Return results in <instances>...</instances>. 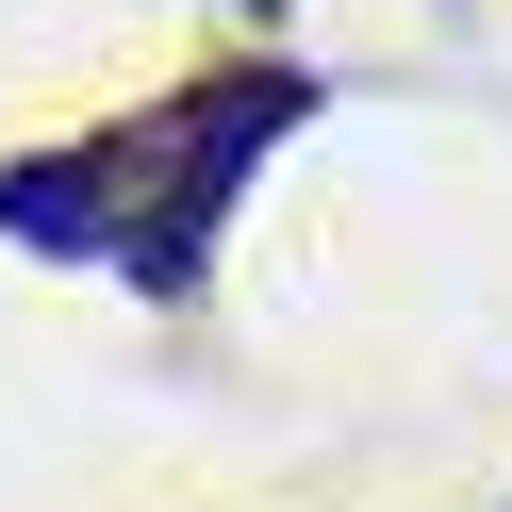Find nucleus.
I'll return each instance as SVG.
<instances>
[{
  "instance_id": "nucleus-1",
  "label": "nucleus",
  "mask_w": 512,
  "mask_h": 512,
  "mask_svg": "<svg viewBox=\"0 0 512 512\" xmlns=\"http://www.w3.org/2000/svg\"><path fill=\"white\" fill-rule=\"evenodd\" d=\"M298 116H314V83H298V67H265V83H199V116L166 133V199H149L133 232H116L149 298H182V281H199V248H215V215H232L248 149H281Z\"/></svg>"
},
{
  "instance_id": "nucleus-2",
  "label": "nucleus",
  "mask_w": 512,
  "mask_h": 512,
  "mask_svg": "<svg viewBox=\"0 0 512 512\" xmlns=\"http://www.w3.org/2000/svg\"><path fill=\"white\" fill-rule=\"evenodd\" d=\"M0 232H17V248H116V149L0 166Z\"/></svg>"
}]
</instances>
